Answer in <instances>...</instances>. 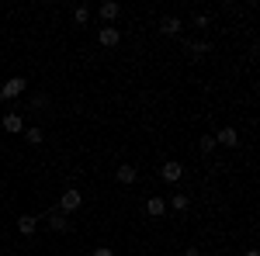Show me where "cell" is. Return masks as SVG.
I'll return each mask as SVG.
<instances>
[{"mask_svg":"<svg viewBox=\"0 0 260 256\" xmlns=\"http://www.w3.org/2000/svg\"><path fill=\"white\" fill-rule=\"evenodd\" d=\"M80 204H83V194L77 191V187H66V191H62V197H59V211L62 215H73Z\"/></svg>","mask_w":260,"mask_h":256,"instance_id":"6da1fadb","label":"cell"},{"mask_svg":"<svg viewBox=\"0 0 260 256\" xmlns=\"http://www.w3.org/2000/svg\"><path fill=\"white\" fill-rule=\"evenodd\" d=\"M28 90V80L24 77H11L4 87H0V100H14V97H21Z\"/></svg>","mask_w":260,"mask_h":256,"instance_id":"7a4b0ae2","label":"cell"},{"mask_svg":"<svg viewBox=\"0 0 260 256\" xmlns=\"http://www.w3.org/2000/svg\"><path fill=\"white\" fill-rule=\"evenodd\" d=\"M45 225H49L52 232H70V229H73V222H70V215H62L59 208H52V211L45 215Z\"/></svg>","mask_w":260,"mask_h":256,"instance_id":"3957f363","label":"cell"},{"mask_svg":"<svg viewBox=\"0 0 260 256\" xmlns=\"http://www.w3.org/2000/svg\"><path fill=\"white\" fill-rule=\"evenodd\" d=\"M160 177L167 180V184H177L180 177H184V163H177V159H167L160 166Z\"/></svg>","mask_w":260,"mask_h":256,"instance_id":"277c9868","label":"cell"},{"mask_svg":"<svg viewBox=\"0 0 260 256\" xmlns=\"http://www.w3.org/2000/svg\"><path fill=\"white\" fill-rule=\"evenodd\" d=\"M215 145H225V149H236V145H240V132H236L233 125H225V128H219V135H215Z\"/></svg>","mask_w":260,"mask_h":256,"instance_id":"5b68a950","label":"cell"},{"mask_svg":"<svg viewBox=\"0 0 260 256\" xmlns=\"http://www.w3.org/2000/svg\"><path fill=\"white\" fill-rule=\"evenodd\" d=\"M4 132H11V135H21V132H24L21 111H7V115H4Z\"/></svg>","mask_w":260,"mask_h":256,"instance_id":"8992f818","label":"cell"},{"mask_svg":"<svg viewBox=\"0 0 260 256\" xmlns=\"http://www.w3.org/2000/svg\"><path fill=\"white\" fill-rule=\"evenodd\" d=\"M98 42L104 45V49H115V45L121 42V31H118V28H101V31H98Z\"/></svg>","mask_w":260,"mask_h":256,"instance_id":"52a82bcc","label":"cell"},{"mask_svg":"<svg viewBox=\"0 0 260 256\" xmlns=\"http://www.w3.org/2000/svg\"><path fill=\"white\" fill-rule=\"evenodd\" d=\"M136 177H139V170H136V166H128V163L115 170V180H118V184H125V187H132V184H136Z\"/></svg>","mask_w":260,"mask_h":256,"instance_id":"ba28073f","label":"cell"},{"mask_svg":"<svg viewBox=\"0 0 260 256\" xmlns=\"http://www.w3.org/2000/svg\"><path fill=\"white\" fill-rule=\"evenodd\" d=\"M184 49L191 52V59H205L212 52V42H184Z\"/></svg>","mask_w":260,"mask_h":256,"instance_id":"9c48e42d","label":"cell"},{"mask_svg":"<svg viewBox=\"0 0 260 256\" xmlns=\"http://www.w3.org/2000/svg\"><path fill=\"white\" fill-rule=\"evenodd\" d=\"M180 28H184V21L174 18V14L160 18V31H163V35H180Z\"/></svg>","mask_w":260,"mask_h":256,"instance_id":"30bf717a","label":"cell"},{"mask_svg":"<svg viewBox=\"0 0 260 256\" xmlns=\"http://www.w3.org/2000/svg\"><path fill=\"white\" fill-rule=\"evenodd\" d=\"M98 14H101V21H104V24H111V21L121 14V7L115 4V0H108V4H101V7H98Z\"/></svg>","mask_w":260,"mask_h":256,"instance_id":"8fae6325","label":"cell"},{"mask_svg":"<svg viewBox=\"0 0 260 256\" xmlns=\"http://www.w3.org/2000/svg\"><path fill=\"white\" fill-rule=\"evenodd\" d=\"M35 229H39V218L35 215H21L18 218V232L21 236H35Z\"/></svg>","mask_w":260,"mask_h":256,"instance_id":"7c38bea8","label":"cell"},{"mask_svg":"<svg viewBox=\"0 0 260 256\" xmlns=\"http://www.w3.org/2000/svg\"><path fill=\"white\" fill-rule=\"evenodd\" d=\"M146 211H149L153 218H163V215H167V201H163L160 194H156V197H149V201H146Z\"/></svg>","mask_w":260,"mask_h":256,"instance_id":"4fadbf2b","label":"cell"},{"mask_svg":"<svg viewBox=\"0 0 260 256\" xmlns=\"http://www.w3.org/2000/svg\"><path fill=\"white\" fill-rule=\"evenodd\" d=\"M21 135H24V142H28V145H42V142H45V138H42V128H39V125H31V128H24Z\"/></svg>","mask_w":260,"mask_h":256,"instance_id":"5bb4252c","label":"cell"},{"mask_svg":"<svg viewBox=\"0 0 260 256\" xmlns=\"http://www.w3.org/2000/svg\"><path fill=\"white\" fill-rule=\"evenodd\" d=\"M187 204H191V197H187V194H174L167 208H174V211H187Z\"/></svg>","mask_w":260,"mask_h":256,"instance_id":"9a60e30c","label":"cell"},{"mask_svg":"<svg viewBox=\"0 0 260 256\" xmlns=\"http://www.w3.org/2000/svg\"><path fill=\"white\" fill-rule=\"evenodd\" d=\"M90 21V7L80 4V7H73V24H87Z\"/></svg>","mask_w":260,"mask_h":256,"instance_id":"2e32d148","label":"cell"},{"mask_svg":"<svg viewBox=\"0 0 260 256\" xmlns=\"http://www.w3.org/2000/svg\"><path fill=\"white\" fill-rule=\"evenodd\" d=\"M198 149L208 156V153H215V135H201L198 138Z\"/></svg>","mask_w":260,"mask_h":256,"instance_id":"e0dca14e","label":"cell"},{"mask_svg":"<svg viewBox=\"0 0 260 256\" xmlns=\"http://www.w3.org/2000/svg\"><path fill=\"white\" fill-rule=\"evenodd\" d=\"M191 24H194V28H208V14H194Z\"/></svg>","mask_w":260,"mask_h":256,"instance_id":"ac0fdd59","label":"cell"},{"mask_svg":"<svg viewBox=\"0 0 260 256\" xmlns=\"http://www.w3.org/2000/svg\"><path fill=\"white\" fill-rule=\"evenodd\" d=\"M90 256H115V249H108V246H98V249H94Z\"/></svg>","mask_w":260,"mask_h":256,"instance_id":"d6986e66","label":"cell"},{"mask_svg":"<svg viewBox=\"0 0 260 256\" xmlns=\"http://www.w3.org/2000/svg\"><path fill=\"white\" fill-rule=\"evenodd\" d=\"M184 256H201V249H198V246H191V249H184Z\"/></svg>","mask_w":260,"mask_h":256,"instance_id":"ffe728a7","label":"cell"},{"mask_svg":"<svg viewBox=\"0 0 260 256\" xmlns=\"http://www.w3.org/2000/svg\"><path fill=\"white\" fill-rule=\"evenodd\" d=\"M246 256H260V253H257V249H246Z\"/></svg>","mask_w":260,"mask_h":256,"instance_id":"44dd1931","label":"cell"}]
</instances>
